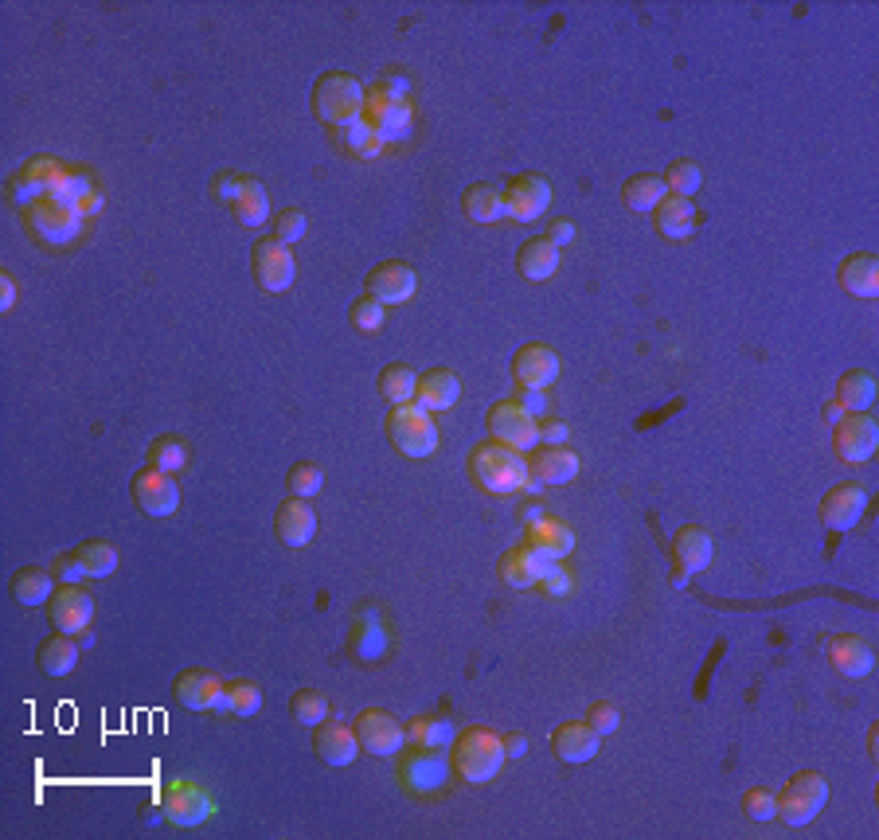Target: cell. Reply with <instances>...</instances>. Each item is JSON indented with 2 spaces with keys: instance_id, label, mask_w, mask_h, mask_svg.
I'll list each match as a JSON object with an SVG mask.
<instances>
[{
  "instance_id": "cell-59",
  "label": "cell",
  "mask_w": 879,
  "mask_h": 840,
  "mask_svg": "<svg viewBox=\"0 0 879 840\" xmlns=\"http://www.w3.org/2000/svg\"><path fill=\"white\" fill-rule=\"evenodd\" d=\"M12 305H17V281H12V274H0V309L9 313Z\"/></svg>"
},
{
  "instance_id": "cell-14",
  "label": "cell",
  "mask_w": 879,
  "mask_h": 840,
  "mask_svg": "<svg viewBox=\"0 0 879 840\" xmlns=\"http://www.w3.org/2000/svg\"><path fill=\"white\" fill-rule=\"evenodd\" d=\"M129 488H134V501L141 504L145 516H172L176 508H180V485H176V477L165 470L145 465L141 473H134Z\"/></svg>"
},
{
  "instance_id": "cell-21",
  "label": "cell",
  "mask_w": 879,
  "mask_h": 840,
  "mask_svg": "<svg viewBox=\"0 0 879 840\" xmlns=\"http://www.w3.org/2000/svg\"><path fill=\"white\" fill-rule=\"evenodd\" d=\"M560 376V353L547 345H524L512 356V379L516 387H532V392H544Z\"/></svg>"
},
{
  "instance_id": "cell-11",
  "label": "cell",
  "mask_w": 879,
  "mask_h": 840,
  "mask_svg": "<svg viewBox=\"0 0 879 840\" xmlns=\"http://www.w3.org/2000/svg\"><path fill=\"white\" fill-rule=\"evenodd\" d=\"M113 571H118V547L106 544V540H87L71 555H59L51 575L59 583H79V579H106Z\"/></svg>"
},
{
  "instance_id": "cell-26",
  "label": "cell",
  "mask_w": 879,
  "mask_h": 840,
  "mask_svg": "<svg viewBox=\"0 0 879 840\" xmlns=\"http://www.w3.org/2000/svg\"><path fill=\"white\" fill-rule=\"evenodd\" d=\"M824 656H829L832 669L845 672V676H856V681L876 669V653H871V645L863 638H852V633H837V638L824 641Z\"/></svg>"
},
{
  "instance_id": "cell-7",
  "label": "cell",
  "mask_w": 879,
  "mask_h": 840,
  "mask_svg": "<svg viewBox=\"0 0 879 840\" xmlns=\"http://www.w3.org/2000/svg\"><path fill=\"white\" fill-rule=\"evenodd\" d=\"M829 806V782L817 770H801L786 782V790L778 793V817H782L790 829H801V824L813 821L821 809Z\"/></svg>"
},
{
  "instance_id": "cell-47",
  "label": "cell",
  "mask_w": 879,
  "mask_h": 840,
  "mask_svg": "<svg viewBox=\"0 0 879 840\" xmlns=\"http://www.w3.org/2000/svg\"><path fill=\"white\" fill-rule=\"evenodd\" d=\"M320 485H325V473H320V465H313V462L294 465V470H289V477H286L289 496H302V501L317 496V493H320Z\"/></svg>"
},
{
  "instance_id": "cell-52",
  "label": "cell",
  "mask_w": 879,
  "mask_h": 840,
  "mask_svg": "<svg viewBox=\"0 0 879 840\" xmlns=\"http://www.w3.org/2000/svg\"><path fill=\"white\" fill-rule=\"evenodd\" d=\"M540 591H547L552 599H560V594H567L571 591V571L563 567V560H552V563H544V571H540Z\"/></svg>"
},
{
  "instance_id": "cell-30",
  "label": "cell",
  "mask_w": 879,
  "mask_h": 840,
  "mask_svg": "<svg viewBox=\"0 0 879 840\" xmlns=\"http://www.w3.org/2000/svg\"><path fill=\"white\" fill-rule=\"evenodd\" d=\"M462 399V379L454 376L450 368H431L426 376H418V392H415V403L423 411H431V415H438V411H450L454 403Z\"/></svg>"
},
{
  "instance_id": "cell-32",
  "label": "cell",
  "mask_w": 879,
  "mask_h": 840,
  "mask_svg": "<svg viewBox=\"0 0 879 840\" xmlns=\"http://www.w3.org/2000/svg\"><path fill=\"white\" fill-rule=\"evenodd\" d=\"M516 266L527 281H547L555 270H560V247L547 239H527L516 255Z\"/></svg>"
},
{
  "instance_id": "cell-34",
  "label": "cell",
  "mask_w": 879,
  "mask_h": 840,
  "mask_svg": "<svg viewBox=\"0 0 879 840\" xmlns=\"http://www.w3.org/2000/svg\"><path fill=\"white\" fill-rule=\"evenodd\" d=\"M837 403L845 407V415H868V407L876 403V376L871 372H845L837 384Z\"/></svg>"
},
{
  "instance_id": "cell-55",
  "label": "cell",
  "mask_w": 879,
  "mask_h": 840,
  "mask_svg": "<svg viewBox=\"0 0 879 840\" xmlns=\"http://www.w3.org/2000/svg\"><path fill=\"white\" fill-rule=\"evenodd\" d=\"M516 403H520V407H524L532 418H540V415H544V411H547V395H544V392H532V387H520Z\"/></svg>"
},
{
  "instance_id": "cell-36",
  "label": "cell",
  "mask_w": 879,
  "mask_h": 840,
  "mask_svg": "<svg viewBox=\"0 0 879 840\" xmlns=\"http://www.w3.org/2000/svg\"><path fill=\"white\" fill-rule=\"evenodd\" d=\"M12 594H17L20 606L51 602V594H56V575L43 567H20L17 575H12Z\"/></svg>"
},
{
  "instance_id": "cell-23",
  "label": "cell",
  "mask_w": 879,
  "mask_h": 840,
  "mask_svg": "<svg viewBox=\"0 0 879 840\" xmlns=\"http://www.w3.org/2000/svg\"><path fill=\"white\" fill-rule=\"evenodd\" d=\"M274 532H278V540L286 547H305L317 536V513L309 508V501L289 496V501L278 504V513H274Z\"/></svg>"
},
{
  "instance_id": "cell-17",
  "label": "cell",
  "mask_w": 879,
  "mask_h": 840,
  "mask_svg": "<svg viewBox=\"0 0 879 840\" xmlns=\"http://www.w3.org/2000/svg\"><path fill=\"white\" fill-rule=\"evenodd\" d=\"M547 208H552V185L536 172H524L504 188V216L516 224H536Z\"/></svg>"
},
{
  "instance_id": "cell-22",
  "label": "cell",
  "mask_w": 879,
  "mask_h": 840,
  "mask_svg": "<svg viewBox=\"0 0 879 840\" xmlns=\"http://www.w3.org/2000/svg\"><path fill=\"white\" fill-rule=\"evenodd\" d=\"M313 731H317V735H313V751H317L320 762H328V767H352V762H356V754H361L356 728L325 720L320 728H313Z\"/></svg>"
},
{
  "instance_id": "cell-15",
  "label": "cell",
  "mask_w": 879,
  "mask_h": 840,
  "mask_svg": "<svg viewBox=\"0 0 879 840\" xmlns=\"http://www.w3.org/2000/svg\"><path fill=\"white\" fill-rule=\"evenodd\" d=\"M821 521L829 524L832 532H848L856 528V524L863 521V513H868V488L860 485V481H840V485H832L829 493L821 496Z\"/></svg>"
},
{
  "instance_id": "cell-50",
  "label": "cell",
  "mask_w": 879,
  "mask_h": 840,
  "mask_svg": "<svg viewBox=\"0 0 879 840\" xmlns=\"http://www.w3.org/2000/svg\"><path fill=\"white\" fill-rule=\"evenodd\" d=\"M305 231H309V219H305L302 208H286L278 216V224H274V239L286 243V247H294L297 239H305Z\"/></svg>"
},
{
  "instance_id": "cell-46",
  "label": "cell",
  "mask_w": 879,
  "mask_h": 840,
  "mask_svg": "<svg viewBox=\"0 0 879 840\" xmlns=\"http://www.w3.org/2000/svg\"><path fill=\"white\" fill-rule=\"evenodd\" d=\"M700 185H703V172L692 160H676V165H669V172H664V188H669L672 196H688V200H692V196L700 192Z\"/></svg>"
},
{
  "instance_id": "cell-60",
  "label": "cell",
  "mask_w": 879,
  "mask_h": 840,
  "mask_svg": "<svg viewBox=\"0 0 879 840\" xmlns=\"http://www.w3.org/2000/svg\"><path fill=\"white\" fill-rule=\"evenodd\" d=\"M821 415H824V423H832V426H837L840 418H845V407H840L837 399H829V403H824V411H821Z\"/></svg>"
},
{
  "instance_id": "cell-35",
  "label": "cell",
  "mask_w": 879,
  "mask_h": 840,
  "mask_svg": "<svg viewBox=\"0 0 879 840\" xmlns=\"http://www.w3.org/2000/svg\"><path fill=\"white\" fill-rule=\"evenodd\" d=\"M231 216L239 219L243 227H263L266 219H270V196H266V188L258 185V180L243 177V188L231 204Z\"/></svg>"
},
{
  "instance_id": "cell-42",
  "label": "cell",
  "mask_w": 879,
  "mask_h": 840,
  "mask_svg": "<svg viewBox=\"0 0 879 840\" xmlns=\"http://www.w3.org/2000/svg\"><path fill=\"white\" fill-rule=\"evenodd\" d=\"M387 653V630H384V617L364 610L361 622H356V656L364 661H379Z\"/></svg>"
},
{
  "instance_id": "cell-41",
  "label": "cell",
  "mask_w": 879,
  "mask_h": 840,
  "mask_svg": "<svg viewBox=\"0 0 879 840\" xmlns=\"http://www.w3.org/2000/svg\"><path fill=\"white\" fill-rule=\"evenodd\" d=\"M379 392H384V399L392 403V407H399V403H415L418 376L407 368V364H387V368L379 372Z\"/></svg>"
},
{
  "instance_id": "cell-29",
  "label": "cell",
  "mask_w": 879,
  "mask_h": 840,
  "mask_svg": "<svg viewBox=\"0 0 879 840\" xmlns=\"http://www.w3.org/2000/svg\"><path fill=\"white\" fill-rule=\"evenodd\" d=\"M837 281L848 297L871 302V297L879 294V258L868 255V250H856V255H848L845 263H840Z\"/></svg>"
},
{
  "instance_id": "cell-25",
  "label": "cell",
  "mask_w": 879,
  "mask_h": 840,
  "mask_svg": "<svg viewBox=\"0 0 879 840\" xmlns=\"http://www.w3.org/2000/svg\"><path fill=\"white\" fill-rule=\"evenodd\" d=\"M524 544L532 547L540 560H547V563L567 560V555L575 552V532H571L563 521H555V516H540V521L527 524Z\"/></svg>"
},
{
  "instance_id": "cell-12",
  "label": "cell",
  "mask_w": 879,
  "mask_h": 840,
  "mask_svg": "<svg viewBox=\"0 0 879 840\" xmlns=\"http://www.w3.org/2000/svg\"><path fill=\"white\" fill-rule=\"evenodd\" d=\"M250 270H255V281L270 294H282V289L294 286L297 278V258L286 243L278 239H258L250 247Z\"/></svg>"
},
{
  "instance_id": "cell-44",
  "label": "cell",
  "mask_w": 879,
  "mask_h": 840,
  "mask_svg": "<svg viewBox=\"0 0 879 840\" xmlns=\"http://www.w3.org/2000/svg\"><path fill=\"white\" fill-rule=\"evenodd\" d=\"M224 712H235L243 720L263 712V689L255 681H231L224 684Z\"/></svg>"
},
{
  "instance_id": "cell-53",
  "label": "cell",
  "mask_w": 879,
  "mask_h": 840,
  "mask_svg": "<svg viewBox=\"0 0 879 840\" xmlns=\"http://www.w3.org/2000/svg\"><path fill=\"white\" fill-rule=\"evenodd\" d=\"M586 723H591L594 731H599L602 739L606 735H614L618 731V723H622V712H618L610 700H599V704H591V712H586Z\"/></svg>"
},
{
  "instance_id": "cell-54",
  "label": "cell",
  "mask_w": 879,
  "mask_h": 840,
  "mask_svg": "<svg viewBox=\"0 0 879 840\" xmlns=\"http://www.w3.org/2000/svg\"><path fill=\"white\" fill-rule=\"evenodd\" d=\"M239 188H243V177H235V172H219V177L211 180V196H216L219 204H227V208L235 204Z\"/></svg>"
},
{
  "instance_id": "cell-28",
  "label": "cell",
  "mask_w": 879,
  "mask_h": 840,
  "mask_svg": "<svg viewBox=\"0 0 879 840\" xmlns=\"http://www.w3.org/2000/svg\"><path fill=\"white\" fill-rule=\"evenodd\" d=\"M599 747H602V735L591 728V723H563V728H555V735H552L555 759L571 762V767L591 762L594 754H599Z\"/></svg>"
},
{
  "instance_id": "cell-45",
  "label": "cell",
  "mask_w": 879,
  "mask_h": 840,
  "mask_svg": "<svg viewBox=\"0 0 879 840\" xmlns=\"http://www.w3.org/2000/svg\"><path fill=\"white\" fill-rule=\"evenodd\" d=\"M328 696L317 689H302L294 692V700H289V712H294V720L302 723V728H320V723L328 720Z\"/></svg>"
},
{
  "instance_id": "cell-24",
  "label": "cell",
  "mask_w": 879,
  "mask_h": 840,
  "mask_svg": "<svg viewBox=\"0 0 879 840\" xmlns=\"http://www.w3.org/2000/svg\"><path fill=\"white\" fill-rule=\"evenodd\" d=\"M712 536H708V532L703 528H680L676 532V540H672V560H676V571H672V575H676V583H688V579L692 575H700L703 567H708V563H712Z\"/></svg>"
},
{
  "instance_id": "cell-20",
  "label": "cell",
  "mask_w": 879,
  "mask_h": 840,
  "mask_svg": "<svg viewBox=\"0 0 879 840\" xmlns=\"http://www.w3.org/2000/svg\"><path fill=\"white\" fill-rule=\"evenodd\" d=\"M48 614H51V625H56L59 633H71V638H79V633L90 630V617H95V599H90L82 586L63 583L56 594H51Z\"/></svg>"
},
{
  "instance_id": "cell-18",
  "label": "cell",
  "mask_w": 879,
  "mask_h": 840,
  "mask_svg": "<svg viewBox=\"0 0 879 840\" xmlns=\"http://www.w3.org/2000/svg\"><path fill=\"white\" fill-rule=\"evenodd\" d=\"M832 449L840 462L863 465L879 449V423L871 415H845L832 431Z\"/></svg>"
},
{
  "instance_id": "cell-19",
  "label": "cell",
  "mask_w": 879,
  "mask_h": 840,
  "mask_svg": "<svg viewBox=\"0 0 879 840\" xmlns=\"http://www.w3.org/2000/svg\"><path fill=\"white\" fill-rule=\"evenodd\" d=\"M368 297H376L379 305H403L415 297L418 289V274L411 263H403V258H392V263H379L376 270L368 274Z\"/></svg>"
},
{
  "instance_id": "cell-8",
  "label": "cell",
  "mask_w": 879,
  "mask_h": 840,
  "mask_svg": "<svg viewBox=\"0 0 879 840\" xmlns=\"http://www.w3.org/2000/svg\"><path fill=\"white\" fill-rule=\"evenodd\" d=\"M24 224L32 227L36 239H43L48 247H67V243L79 239L82 227V211L67 200H56V196H43V200L28 204L24 208Z\"/></svg>"
},
{
  "instance_id": "cell-13",
  "label": "cell",
  "mask_w": 879,
  "mask_h": 840,
  "mask_svg": "<svg viewBox=\"0 0 879 840\" xmlns=\"http://www.w3.org/2000/svg\"><path fill=\"white\" fill-rule=\"evenodd\" d=\"M352 728H356V739H361V751L376 754V759H392L407 743V728L392 712H379V708H364Z\"/></svg>"
},
{
  "instance_id": "cell-1",
  "label": "cell",
  "mask_w": 879,
  "mask_h": 840,
  "mask_svg": "<svg viewBox=\"0 0 879 840\" xmlns=\"http://www.w3.org/2000/svg\"><path fill=\"white\" fill-rule=\"evenodd\" d=\"M407 90H411V82L403 79V75L392 71L387 79H379L376 87L368 90V98H364L361 121L376 137H384V141H395V137H403L411 126H415V113H411Z\"/></svg>"
},
{
  "instance_id": "cell-57",
  "label": "cell",
  "mask_w": 879,
  "mask_h": 840,
  "mask_svg": "<svg viewBox=\"0 0 879 840\" xmlns=\"http://www.w3.org/2000/svg\"><path fill=\"white\" fill-rule=\"evenodd\" d=\"M540 446H567V423L540 426Z\"/></svg>"
},
{
  "instance_id": "cell-43",
  "label": "cell",
  "mask_w": 879,
  "mask_h": 840,
  "mask_svg": "<svg viewBox=\"0 0 879 840\" xmlns=\"http://www.w3.org/2000/svg\"><path fill=\"white\" fill-rule=\"evenodd\" d=\"M188 457H192V449H188L185 438H172V434H165V438L149 442V465H152V470L180 473L188 465Z\"/></svg>"
},
{
  "instance_id": "cell-40",
  "label": "cell",
  "mask_w": 879,
  "mask_h": 840,
  "mask_svg": "<svg viewBox=\"0 0 879 840\" xmlns=\"http://www.w3.org/2000/svg\"><path fill=\"white\" fill-rule=\"evenodd\" d=\"M462 208L470 224H496V219H504V192H496L488 185H473L465 192Z\"/></svg>"
},
{
  "instance_id": "cell-48",
  "label": "cell",
  "mask_w": 879,
  "mask_h": 840,
  "mask_svg": "<svg viewBox=\"0 0 879 840\" xmlns=\"http://www.w3.org/2000/svg\"><path fill=\"white\" fill-rule=\"evenodd\" d=\"M336 134L344 137V145H348L352 152H361V157H376V152L384 149V137L372 134V129L364 126V121H352V126L336 129Z\"/></svg>"
},
{
  "instance_id": "cell-3",
  "label": "cell",
  "mask_w": 879,
  "mask_h": 840,
  "mask_svg": "<svg viewBox=\"0 0 879 840\" xmlns=\"http://www.w3.org/2000/svg\"><path fill=\"white\" fill-rule=\"evenodd\" d=\"M364 98H368V90L361 87V79L348 71H325L317 82H313V113H317L325 126L333 129H344L352 126V121H361L364 113Z\"/></svg>"
},
{
  "instance_id": "cell-2",
  "label": "cell",
  "mask_w": 879,
  "mask_h": 840,
  "mask_svg": "<svg viewBox=\"0 0 879 840\" xmlns=\"http://www.w3.org/2000/svg\"><path fill=\"white\" fill-rule=\"evenodd\" d=\"M470 473L493 496H512L520 488H527V457L493 438L470 449Z\"/></svg>"
},
{
  "instance_id": "cell-38",
  "label": "cell",
  "mask_w": 879,
  "mask_h": 840,
  "mask_svg": "<svg viewBox=\"0 0 879 840\" xmlns=\"http://www.w3.org/2000/svg\"><path fill=\"white\" fill-rule=\"evenodd\" d=\"M75 664H79V641H75L71 633L56 630V638H48L40 645V669L48 672V676H67Z\"/></svg>"
},
{
  "instance_id": "cell-9",
  "label": "cell",
  "mask_w": 879,
  "mask_h": 840,
  "mask_svg": "<svg viewBox=\"0 0 879 840\" xmlns=\"http://www.w3.org/2000/svg\"><path fill=\"white\" fill-rule=\"evenodd\" d=\"M485 426H488V434H493V442L516 449V454H532V449L540 446V423L527 415L516 399L493 403V407H488Z\"/></svg>"
},
{
  "instance_id": "cell-37",
  "label": "cell",
  "mask_w": 879,
  "mask_h": 840,
  "mask_svg": "<svg viewBox=\"0 0 879 840\" xmlns=\"http://www.w3.org/2000/svg\"><path fill=\"white\" fill-rule=\"evenodd\" d=\"M407 739H411V747H434V751H446V747H454L457 731L446 715H415L411 728H407Z\"/></svg>"
},
{
  "instance_id": "cell-16",
  "label": "cell",
  "mask_w": 879,
  "mask_h": 840,
  "mask_svg": "<svg viewBox=\"0 0 879 840\" xmlns=\"http://www.w3.org/2000/svg\"><path fill=\"white\" fill-rule=\"evenodd\" d=\"M579 477V454L567 446H536L527 457V493L536 488H555Z\"/></svg>"
},
{
  "instance_id": "cell-56",
  "label": "cell",
  "mask_w": 879,
  "mask_h": 840,
  "mask_svg": "<svg viewBox=\"0 0 879 840\" xmlns=\"http://www.w3.org/2000/svg\"><path fill=\"white\" fill-rule=\"evenodd\" d=\"M501 743H504V759H524V754H527V735H524V731H504Z\"/></svg>"
},
{
  "instance_id": "cell-61",
  "label": "cell",
  "mask_w": 879,
  "mask_h": 840,
  "mask_svg": "<svg viewBox=\"0 0 879 840\" xmlns=\"http://www.w3.org/2000/svg\"><path fill=\"white\" fill-rule=\"evenodd\" d=\"M540 516H544V508H540V504H532V508H524V524L540 521Z\"/></svg>"
},
{
  "instance_id": "cell-39",
  "label": "cell",
  "mask_w": 879,
  "mask_h": 840,
  "mask_svg": "<svg viewBox=\"0 0 879 840\" xmlns=\"http://www.w3.org/2000/svg\"><path fill=\"white\" fill-rule=\"evenodd\" d=\"M669 196V188H664L661 177H649V172H641V177H630L622 185V204L630 211H656V204Z\"/></svg>"
},
{
  "instance_id": "cell-27",
  "label": "cell",
  "mask_w": 879,
  "mask_h": 840,
  "mask_svg": "<svg viewBox=\"0 0 879 840\" xmlns=\"http://www.w3.org/2000/svg\"><path fill=\"white\" fill-rule=\"evenodd\" d=\"M176 700L185 708H192V712H208V708L224 712V681L204 669H188L176 681Z\"/></svg>"
},
{
  "instance_id": "cell-4",
  "label": "cell",
  "mask_w": 879,
  "mask_h": 840,
  "mask_svg": "<svg viewBox=\"0 0 879 840\" xmlns=\"http://www.w3.org/2000/svg\"><path fill=\"white\" fill-rule=\"evenodd\" d=\"M450 762H454V774H462L465 782L481 785L493 782L496 774L504 770V743L496 731L488 728H470L454 739V751H450Z\"/></svg>"
},
{
  "instance_id": "cell-58",
  "label": "cell",
  "mask_w": 879,
  "mask_h": 840,
  "mask_svg": "<svg viewBox=\"0 0 879 840\" xmlns=\"http://www.w3.org/2000/svg\"><path fill=\"white\" fill-rule=\"evenodd\" d=\"M571 239H575V224H571V219H560V224H552V231H547V243H555V247H567Z\"/></svg>"
},
{
  "instance_id": "cell-49",
  "label": "cell",
  "mask_w": 879,
  "mask_h": 840,
  "mask_svg": "<svg viewBox=\"0 0 879 840\" xmlns=\"http://www.w3.org/2000/svg\"><path fill=\"white\" fill-rule=\"evenodd\" d=\"M348 313H352V325L361 328V333H379L387 320V305H379L376 297H361Z\"/></svg>"
},
{
  "instance_id": "cell-10",
  "label": "cell",
  "mask_w": 879,
  "mask_h": 840,
  "mask_svg": "<svg viewBox=\"0 0 879 840\" xmlns=\"http://www.w3.org/2000/svg\"><path fill=\"white\" fill-rule=\"evenodd\" d=\"M450 774H454V762L446 759V751H434V747H415V751L399 762L403 790L418 793V798L442 793L450 785Z\"/></svg>"
},
{
  "instance_id": "cell-51",
  "label": "cell",
  "mask_w": 879,
  "mask_h": 840,
  "mask_svg": "<svg viewBox=\"0 0 879 840\" xmlns=\"http://www.w3.org/2000/svg\"><path fill=\"white\" fill-rule=\"evenodd\" d=\"M743 813L751 817V821H774V817H778V793H770V790H747Z\"/></svg>"
},
{
  "instance_id": "cell-6",
  "label": "cell",
  "mask_w": 879,
  "mask_h": 840,
  "mask_svg": "<svg viewBox=\"0 0 879 840\" xmlns=\"http://www.w3.org/2000/svg\"><path fill=\"white\" fill-rule=\"evenodd\" d=\"M160 813L176 829H196V824L216 817V798L208 785L192 782V778H176L160 790Z\"/></svg>"
},
{
  "instance_id": "cell-33",
  "label": "cell",
  "mask_w": 879,
  "mask_h": 840,
  "mask_svg": "<svg viewBox=\"0 0 879 840\" xmlns=\"http://www.w3.org/2000/svg\"><path fill=\"white\" fill-rule=\"evenodd\" d=\"M547 560H540L536 552L527 544L512 547V552L501 555V579L508 586H516V591H524V586H536L540 583V571H544Z\"/></svg>"
},
{
  "instance_id": "cell-5",
  "label": "cell",
  "mask_w": 879,
  "mask_h": 840,
  "mask_svg": "<svg viewBox=\"0 0 879 840\" xmlns=\"http://www.w3.org/2000/svg\"><path fill=\"white\" fill-rule=\"evenodd\" d=\"M387 438L399 454L407 457H431L438 449V423L431 418V411H423L418 403H399L387 415Z\"/></svg>"
},
{
  "instance_id": "cell-31",
  "label": "cell",
  "mask_w": 879,
  "mask_h": 840,
  "mask_svg": "<svg viewBox=\"0 0 879 840\" xmlns=\"http://www.w3.org/2000/svg\"><path fill=\"white\" fill-rule=\"evenodd\" d=\"M656 231L669 235V239H692L695 224H700V216H695V204L688 200V196H664L661 204H656Z\"/></svg>"
}]
</instances>
